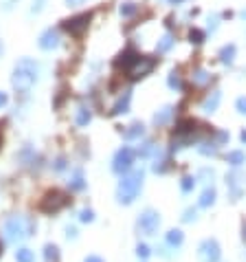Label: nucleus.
<instances>
[{
  "label": "nucleus",
  "mask_w": 246,
  "mask_h": 262,
  "mask_svg": "<svg viewBox=\"0 0 246 262\" xmlns=\"http://www.w3.org/2000/svg\"><path fill=\"white\" fill-rule=\"evenodd\" d=\"M38 75H40V66H38L36 60L22 58L14 69L11 84H14V88H18L20 93H26V91H31V86L38 82Z\"/></svg>",
  "instance_id": "nucleus-1"
},
{
  "label": "nucleus",
  "mask_w": 246,
  "mask_h": 262,
  "mask_svg": "<svg viewBox=\"0 0 246 262\" xmlns=\"http://www.w3.org/2000/svg\"><path fill=\"white\" fill-rule=\"evenodd\" d=\"M143 185V170H134L130 174H126L119 183V189H116V198H119L121 205H130L134 203V198L138 196Z\"/></svg>",
  "instance_id": "nucleus-2"
},
{
  "label": "nucleus",
  "mask_w": 246,
  "mask_h": 262,
  "mask_svg": "<svg viewBox=\"0 0 246 262\" xmlns=\"http://www.w3.org/2000/svg\"><path fill=\"white\" fill-rule=\"evenodd\" d=\"M4 233L11 242H22L26 238H31L33 233V220L26 216H11L4 225Z\"/></svg>",
  "instance_id": "nucleus-3"
},
{
  "label": "nucleus",
  "mask_w": 246,
  "mask_h": 262,
  "mask_svg": "<svg viewBox=\"0 0 246 262\" xmlns=\"http://www.w3.org/2000/svg\"><path fill=\"white\" fill-rule=\"evenodd\" d=\"M160 227V216L158 211L154 209H145L141 216H138V231L145 233V236H154Z\"/></svg>",
  "instance_id": "nucleus-4"
},
{
  "label": "nucleus",
  "mask_w": 246,
  "mask_h": 262,
  "mask_svg": "<svg viewBox=\"0 0 246 262\" xmlns=\"http://www.w3.org/2000/svg\"><path fill=\"white\" fill-rule=\"evenodd\" d=\"M66 205H68V198H66V194H62V192H58V189H53V192H48L46 196L42 198L40 209L46 211V214H55V211L64 209Z\"/></svg>",
  "instance_id": "nucleus-5"
},
{
  "label": "nucleus",
  "mask_w": 246,
  "mask_h": 262,
  "mask_svg": "<svg viewBox=\"0 0 246 262\" xmlns=\"http://www.w3.org/2000/svg\"><path fill=\"white\" fill-rule=\"evenodd\" d=\"M156 66V60L154 58H148V55H138L136 62H134L130 69H128V75L132 77V80H141L148 73H152V69Z\"/></svg>",
  "instance_id": "nucleus-6"
},
{
  "label": "nucleus",
  "mask_w": 246,
  "mask_h": 262,
  "mask_svg": "<svg viewBox=\"0 0 246 262\" xmlns=\"http://www.w3.org/2000/svg\"><path fill=\"white\" fill-rule=\"evenodd\" d=\"M132 163H134V150L132 148H121L119 152L114 154V161H112V170L116 174H128L132 170Z\"/></svg>",
  "instance_id": "nucleus-7"
},
{
  "label": "nucleus",
  "mask_w": 246,
  "mask_h": 262,
  "mask_svg": "<svg viewBox=\"0 0 246 262\" xmlns=\"http://www.w3.org/2000/svg\"><path fill=\"white\" fill-rule=\"evenodd\" d=\"M198 258H200V262H220V258H222L220 244H218L214 238L202 240L198 247Z\"/></svg>",
  "instance_id": "nucleus-8"
},
{
  "label": "nucleus",
  "mask_w": 246,
  "mask_h": 262,
  "mask_svg": "<svg viewBox=\"0 0 246 262\" xmlns=\"http://www.w3.org/2000/svg\"><path fill=\"white\" fill-rule=\"evenodd\" d=\"M90 20H92V14H80V16H75V18L64 20V29L72 33V36H82V33L88 29Z\"/></svg>",
  "instance_id": "nucleus-9"
},
{
  "label": "nucleus",
  "mask_w": 246,
  "mask_h": 262,
  "mask_svg": "<svg viewBox=\"0 0 246 262\" xmlns=\"http://www.w3.org/2000/svg\"><path fill=\"white\" fill-rule=\"evenodd\" d=\"M38 44H40L42 49H46V51H51V49H58L60 47V36L55 29H46L40 36V40H38Z\"/></svg>",
  "instance_id": "nucleus-10"
},
{
  "label": "nucleus",
  "mask_w": 246,
  "mask_h": 262,
  "mask_svg": "<svg viewBox=\"0 0 246 262\" xmlns=\"http://www.w3.org/2000/svg\"><path fill=\"white\" fill-rule=\"evenodd\" d=\"M130 102H132V91H126L123 93V97L112 106V110H110V115H121V113H128L130 110Z\"/></svg>",
  "instance_id": "nucleus-11"
},
{
  "label": "nucleus",
  "mask_w": 246,
  "mask_h": 262,
  "mask_svg": "<svg viewBox=\"0 0 246 262\" xmlns=\"http://www.w3.org/2000/svg\"><path fill=\"white\" fill-rule=\"evenodd\" d=\"M136 58H138V53L136 51H134V49H128V51H123L121 55H119V58H116V66H123V69H130V66L134 64V62H136Z\"/></svg>",
  "instance_id": "nucleus-12"
},
{
  "label": "nucleus",
  "mask_w": 246,
  "mask_h": 262,
  "mask_svg": "<svg viewBox=\"0 0 246 262\" xmlns=\"http://www.w3.org/2000/svg\"><path fill=\"white\" fill-rule=\"evenodd\" d=\"M220 99H222V93H220V91H214V93L209 95V97L204 99L202 110H204V113H216L218 106H220Z\"/></svg>",
  "instance_id": "nucleus-13"
},
{
  "label": "nucleus",
  "mask_w": 246,
  "mask_h": 262,
  "mask_svg": "<svg viewBox=\"0 0 246 262\" xmlns=\"http://www.w3.org/2000/svg\"><path fill=\"white\" fill-rule=\"evenodd\" d=\"M196 121L194 119H182L180 124H178L176 128V135H184V137H194V132H196Z\"/></svg>",
  "instance_id": "nucleus-14"
},
{
  "label": "nucleus",
  "mask_w": 246,
  "mask_h": 262,
  "mask_svg": "<svg viewBox=\"0 0 246 262\" xmlns=\"http://www.w3.org/2000/svg\"><path fill=\"white\" fill-rule=\"evenodd\" d=\"M90 119H92L90 108H88V106H80V108H77V115H75L77 126H88L90 124Z\"/></svg>",
  "instance_id": "nucleus-15"
},
{
  "label": "nucleus",
  "mask_w": 246,
  "mask_h": 262,
  "mask_svg": "<svg viewBox=\"0 0 246 262\" xmlns=\"http://www.w3.org/2000/svg\"><path fill=\"white\" fill-rule=\"evenodd\" d=\"M143 135H145V126L143 124H132L126 132H123V137H126L128 141H132V139H141Z\"/></svg>",
  "instance_id": "nucleus-16"
},
{
  "label": "nucleus",
  "mask_w": 246,
  "mask_h": 262,
  "mask_svg": "<svg viewBox=\"0 0 246 262\" xmlns=\"http://www.w3.org/2000/svg\"><path fill=\"white\" fill-rule=\"evenodd\" d=\"M214 203H216V189L206 187L202 192V196H200V200H198V205H200V207H211Z\"/></svg>",
  "instance_id": "nucleus-17"
},
{
  "label": "nucleus",
  "mask_w": 246,
  "mask_h": 262,
  "mask_svg": "<svg viewBox=\"0 0 246 262\" xmlns=\"http://www.w3.org/2000/svg\"><path fill=\"white\" fill-rule=\"evenodd\" d=\"M184 240V233L180 229H172V231H167V244L170 247H180Z\"/></svg>",
  "instance_id": "nucleus-18"
},
{
  "label": "nucleus",
  "mask_w": 246,
  "mask_h": 262,
  "mask_svg": "<svg viewBox=\"0 0 246 262\" xmlns=\"http://www.w3.org/2000/svg\"><path fill=\"white\" fill-rule=\"evenodd\" d=\"M233 58H236V44H226V47H222V51H220V62H222V64H231Z\"/></svg>",
  "instance_id": "nucleus-19"
},
{
  "label": "nucleus",
  "mask_w": 246,
  "mask_h": 262,
  "mask_svg": "<svg viewBox=\"0 0 246 262\" xmlns=\"http://www.w3.org/2000/svg\"><path fill=\"white\" fill-rule=\"evenodd\" d=\"M172 115H174V108H172V106H165V108L160 110V113L154 115V124H158V126L167 124V121L172 119Z\"/></svg>",
  "instance_id": "nucleus-20"
},
{
  "label": "nucleus",
  "mask_w": 246,
  "mask_h": 262,
  "mask_svg": "<svg viewBox=\"0 0 246 262\" xmlns=\"http://www.w3.org/2000/svg\"><path fill=\"white\" fill-rule=\"evenodd\" d=\"M172 44H174V36H172V33H165V36L160 38V42L156 44V51H158V53L170 51V49H172Z\"/></svg>",
  "instance_id": "nucleus-21"
},
{
  "label": "nucleus",
  "mask_w": 246,
  "mask_h": 262,
  "mask_svg": "<svg viewBox=\"0 0 246 262\" xmlns=\"http://www.w3.org/2000/svg\"><path fill=\"white\" fill-rule=\"evenodd\" d=\"M68 185H70V189H75V192H80V189H84V187H86V183H84V174H82L80 170H77L75 174L70 176Z\"/></svg>",
  "instance_id": "nucleus-22"
},
{
  "label": "nucleus",
  "mask_w": 246,
  "mask_h": 262,
  "mask_svg": "<svg viewBox=\"0 0 246 262\" xmlns=\"http://www.w3.org/2000/svg\"><path fill=\"white\" fill-rule=\"evenodd\" d=\"M44 258L48 262H58L60 260V249L55 247V244H46V249H44Z\"/></svg>",
  "instance_id": "nucleus-23"
},
{
  "label": "nucleus",
  "mask_w": 246,
  "mask_h": 262,
  "mask_svg": "<svg viewBox=\"0 0 246 262\" xmlns=\"http://www.w3.org/2000/svg\"><path fill=\"white\" fill-rule=\"evenodd\" d=\"M246 161V157H244V152L242 150H236V152H228V163L231 165H242Z\"/></svg>",
  "instance_id": "nucleus-24"
},
{
  "label": "nucleus",
  "mask_w": 246,
  "mask_h": 262,
  "mask_svg": "<svg viewBox=\"0 0 246 262\" xmlns=\"http://www.w3.org/2000/svg\"><path fill=\"white\" fill-rule=\"evenodd\" d=\"M16 260L18 262H33V251L31 249H18V251H16Z\"/></svg>",
  "instance_id": "nucleus-25"
},
{
  "label": "nucleus",
  "mask_w": 246,
  "mask_h": 262,
  "mask_svg": "<svg viewBox=\"0 0 246 262\" xmlns=\"http://www.w3.org/2000/svg\"><path fill=\"white\" fill-rule=\"evenodd\" d=\"M167 82H170V86L176 88V91H180V88H182V80H180V75H178L176 71H174V73H170V80H167Z\"/></svg>",
  "instance_id": "nucleus-26"
},
{
  "label": "nucleus",
  "mask_w": 246,
  "mask_h": 262,
  "mask_svg": "<svg viewBox=\"0 0 246 262\" xmlns=\"http://www.w3.org/2000/svg\"><path fill=\"white\" fill-rule=\"evenodd\" d=\"M180 187H182V192H184V194L192 192V189L196 187V178H194V176H184V178H182V183H180Z\"/></svg>",
  "instance_id": "nucleus-27"
},
{
  "label": "nucleus",
  "mask_w": 246,
  "mask_h": 262,
  "mask_svg": "<svg viewBox=\"0 0 246 262\" xmlns=\"http://www.w3.org/2000/svg\"><path fill=\"white\" fill-rule=\"evenodd\" d=\"M189 40H192L194 44H200V42H204V33L200 31V29H192V33H189Z\"/></svg>",
  "instance_id": "nucleus-28"
},
{
  "label": "nucleus",
  "mask_w": 246,
  "mask_h": 262,
  "mask_svg": "<svg viewBox=\"0 0 246 262\" xmlns=\"http://www.w3.org/2000/svg\"><path fill=\"white\" fill-rule=\"evenodd\" d=\"M194 80L198 82V84H204V82H209V75H206V71H202V69H198L194 73Z\"/></svg>",
  "instance_id": "nucleus-29"
},
{
  "label": "nucleus",
  "mask_w": 246,
  "mask_h": 262,
  "mask_svg": "<svg viewBox=\"0 0 246 262\" xmlns=\"http://www.w3.org/2000/svg\"><path fill=\"white\" fill-rule=\"evenodd\" d=\"M80 220L82 222H92L94 220V211L92 209H84L82 214H80Z\"/></svg>",
  "instance_id": "nucleus-30"
},
{
  "label": "nucleus",
  "mask_w": 246,
  "mask_h": 262,
  "mask_svg": "<svg viewBox=\"0 0 246 262\" xmlns=\"http://www.w3.org/2000/svg\"><path fill=\"white\" fill-rule=\"evenodd\" d=\"M150 253H152V251H150V247H148V244H138V247H136V255H138V258H150Z\"/></svg>",
  "instance_id": "nucleus-31"
},
{
  "label": "nucleus",
  "mask_w": 246,
  "mask_h": 262,
  "mask_svg": "<svg viewBox=\"0 0 246 262\" xmlns=\"http://www.w3.org/2000/svg\"><path fill=\"white\" fill-rule=\"evenodd\" d=\"M134 11H136V5H134V3H126V5H121V14H123V16H132Z\"/></svg>",
  "instance_id": "nucleus-32"
},
{
  "label": "nucleus",
  "mask_w": 246,
  "mask_h": 262,
  "mask_svg": "<svg viewBox=\"0 0 246 262\" xmlns=\"http://www.w3.org/2000/svg\"><path fill=\"white\" fill-rule=\"evenodd\" d=\"M200 152H202V154H216L218 152V146H216V143H202Z\"/></svg>",
  "instance_id": "nucleus-33"
},
{
  "label": "nucleus",
  "mask_w": 246,
  "mask_h": 262,
  "mask_svg": "<svg viewBox=\"0 0 246 262\" xmlns=\"http://www.w3.org/2000/svg\"><path fill=\"white\" fill-rule=\"evenodd\" d=\"M196 218H198L196 209H187V211H184V216H182V220H184V222H194Z\"/></svg>",
  "instance_id": "nucleus-34"
},
{
  "label": "nucleus",
  "mask_w": 246,
  "mask_h": 262,
  "mask_svg": "<svg viewBox=\"0 0 246 262\" xmlns=\"http://www.w3.org/2000/svg\"><path fill=\"white\" fill-rule=\"evenodd\" d=\"M238 110L246 115V97H240V99H238Z\"/></svg>",
  "instance_id": "nucleus-35"
},
{
  "label": "nucleus",
  "mask_w": 246,
  "mask_h": 262,
  "mask_svg": "<svg viewBox=\"0 0 246 262\" xmlns=\"http://www.w3.org/2000/svg\"><path fill=\"white\" fill-rule=\"evenodd\" d=\"M7 99H9V97H7V93H2V91H0V108H2V106L7 104Z\"/></svg>",
  "instance_id": "nucleus-36"
},
{
  "label": "nucleus",
  "mask_w": 246,
  "mask_h": 262,
  "mask_svg": "<svg viewBox=\"0 0 246 262\" xmlns=\"http://www.w3.org/2000/svg\"><path fill=\"white\" fill-rule=\"evenodd\" d=\"M86 262H104L99 255H90V258H86Z\"/></svg>",
  "instance_id": "nucleus-37"
},
{
  "label": "nucleus",
  "mask_w": 246,
  "mask_h": 262,
  "mask_svg": "<svg viewBox=\"0 0 246 262\" xmlns=\"http://www.w3.org/2000/svg\"><path fill=\"white\" fill-rule=\"evenodd\" d=\"M66 3H68V5H70V7H77V5H82V3H84V0H66Z\"/></svg>",
  "instance_id": "nucleus-38"
},
{
  "label": "nucleus",
  "mask_w": 246,
  "mask_h": 262,
  "mask_svg": "<svg viewBox=\"0 0 246 262\" xmlns=\"http://www.w3.org/2000/svg\"><path fill=\"white\" fill-rule=\"evenodd\" d=\"M75 236H77V231L72 229V227H68V238H75Z\"/></svg>",
  "instance_id": "nucleus-39"
},
{
  "label": "nucleus",
  "mask_w": 246,
  "mask_h": 262,
  "mask_svg": "<svg viewBox=\"0 0 246 262\" xmlns=\"http://www.w3.org/2000/svg\"><path fill=\"white\" fill-rule=\"evenodd\" d=\"M55 168H58V170H62V168H64V159H60L58 163H55Z\"/></svg>",
  "instance_id": "nucleus-40"
},
{
  "label": "nucleus",
  "mask_w": 246,
  "mask_h": 262,
  "mask_svg": "<svg viewBox=\"0 0 246 262\" xmlns=\"http://www.w3.org/2000/svg\"><path fill=\"white\" fill-rule=\"evenodd\" d=\"M242 141H246V132H242Z\"/></svg>",
  "instance_id": "nucleus-41"
},
{
  "label": "nucleus",
  "mask_w": 246,
  "mask_h": 262,
  "mask_svg": "<svg viewBox=\"0 0 246 262\" xmlns=\"http://www.w3.org/2000/svg\"><path fill=\"white\" fill-rule=\"evenodd\" d=\"M244 240H246V222H244Z\"/></svg>",
  "instance_id": "nucleus-42"
},
{
  "label": "nucleus",
  "mask_w": 246,
  "mask_h": 262,
  "mask_svg": "<svg viewBox=\"0 0 246 262\" xmlns=\"http://www.w3.org/2000/svg\"><path fill=\"white\" fill-rule=\"evenodd\" d=\"M172 3H174V5H178V3H182V0H172Z\"/></svg>",
  "instance_id": "nucleus-43"
},
{
  "label": "nucleus",
  "mask_w": 246,
  "mask_h": 262,
  "mask_svg": "<svg viewBox=\"0 0 246 262\" xmlns=\"http://www.w3.org/2000/svg\"><path fill=\"white\" fill-rule=\"evenodd\" d=\"M0 253H2V244H0Z\"/></svg>",
  "instance_id": "nucleus-44"
}]
</instances>
